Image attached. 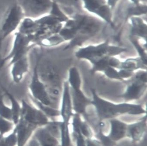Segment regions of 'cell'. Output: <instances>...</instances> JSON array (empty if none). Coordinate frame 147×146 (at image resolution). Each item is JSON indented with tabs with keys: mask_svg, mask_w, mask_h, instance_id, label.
<instances>
[{
	"mask_svg": "<svg viewBox=\"0 0 147 146\" xmlns=\"http://www.w3.org/2000/svg\"><path fill=\"white\" fill-rule=\"evenodd\" d=\"M3 98V96H0V117L12 121L11 110L5 104Z\"/></svg>",
	"mask_w": 147,
	"mask_h": 146,
	"instance_id": "16",
	"label": "cell"
},
{
	"mask_svg": "<svg viewBox=\"0 0 147 146\" xmlns=\"http://www.w3.org/2000/svg\"><path fill=\"white\" fill-rule=\"evenodd\" d=\"M69 81L72 89L80 88L81 80L78 70L76 67H72L69 70Z\"/></svg>",
	"mask_w": 147,
	"mask_h": 146,
	"instance_id": "14",
	"label": "cell"
},
{
	"mask_svg": "<svg viewBox=\"0 0 147 146\" xmlns=\"http://www.w3.org/2000/svg\"><path fill=\"white\" fill-rule=\"evenodd\" d=\"M147 73L140 72L135 76L133 80L128 85L125 92L121 95L126 100L137 99L141 97L146 88Z\"/></svg>",
	"mask_w": 147,
	"mask_h": 146,
	"instance_id": "7",
	"label": "cell"
},
{
	"mask_svg": "<svg viewBox=\"0 0 147 146\" xmlns=\"http://www.w3.org/2000/svg\"><path fill=\"white\" fill-rule=\"evenodd\" d=\"M38 62L36 63L32 76L29 89L33 98L45 105L49 106L50 104L51 100L46 87L40 81L38 71Z\"/></svg>",
	"mask_w": 147,
	"mask_h": 146,
	"instance_id": "6",
	"label": "cell"
},
{
	"mask_svg": "<svg viewBox=\"0 0 147 146\" xmlns=\"http://www.w3.org/2000/svg\"><path fill=\"white\" fill-rule=\"evenodd\" d=\"M13 124L12 121L0 117V135L3 136L4 134L12 130Z\"/></svg>",
	"mask_w": 147,
	"mask_h": 146,
	"instance_id": "18",
	"label": "cell"
},
{
	"mask_svg": "<svg viewBox=\"0 0 147 146\" xmlns=\"http://www.w3.org/2000/svg\"><path fill=\"white\" fill-rule=\"evenodd\" d=\"M25 17L23 10L20 5L15 4L8 10L4 17L1 27L3 38L15 31Z\"/></svg>",
	"mask_w": 147,
	"mask_h": 146,
	"instance_id": "5",
	"label": "cell"
},
{
	"mask_svg": "<svg viewBox=\"0 0 147 146\" xmlns=\"http://www.w3.org/2000/svg\"><path fill=\"white\" fill-rule=\"evenodd\" d=\"M146 64L141 58L127 59L124 62H121L119 69L133 72L140 68H146Z\"/></svg>",
	"mask_w": 147,
	"mask_h": 146,
	"instance_id": "12",
	"label": "cell"
},
{
	"mask_svg": "<svg viewBox=\"0 0 147 146\" xmlns=\"http://www.w3.org/2000/svg\"><path fill=\"white\" fill-rule=\"evenodd\" d=\"M104 72L107 76L110 78L122 80L120 77L119 72L115 70L114 67L109 66L108 68H106Z\"/></svg>",
	"mask_w": 147,
	"mask_h": 146,
	"instance_id": "20",
	"label": "cell"
},
{
	"mask_svg": "<svg viewBox=\"0 0 147 146\" xmlns=\"http://www.w3.org/2000/svg\"><path fill=\"white\" fill-rule=\"evenodd\" d=\"M72 96L74 108L79 112L83 111L86 105L91 103V101L84 96L80 88L72 89Z\"/></svg>",
	"mask_w": 147,
	"mask_h": 146,
	"instance_id": "11",
	"label": "cell"
},
{
	"mask_svg": "<svg viewBox=\"0 0 147 146\" xmlns=\"http://www.w3.org/2000/svg\"><path fill=\"white\" fill-rule=\"evenodd\" d=\"M16 127V131L18 138V146H24L32 134L36 126L28 123L20 118Z\"/></svg>",
	"mask_w": 147,
	"mask_h": 146,
	"instance_id": "9",
	"label": "cell"
},
{
	"mask_svg": "<svg viewBox=\"0 0 147 146\" xmlns=\"http://www.w3.org/2000/svg\"><path fill=\"white\" fill-rule=\"evenodd\" d=\"M34 39L33 35H25L19 32L16 33L12 49L10 54L1 61L0 68L2 67L5 62L9 60H11L9 66L12 65L14 62L27 55L29 49V44Z\"/></svg>",
	"mask_w": 147,
	"mask_h": 146,
	"instance_id": "3",
	"label": "cell"
},
{
	"mask_svg": "<svg viewBox=\"0 0 147 146\" xmlns=\"http://www.w3.org/2000/svg\"><path fill=\"white\" fill-rule=\"evenodd\" d=\"M18 4L22 8L25 17L40 18L51 10V0H18Z\"/></svg>",
	"mask_w": 147,
	"mask_h": 146,
	"instance_id": "4",
	"label": "cell"
},
{
	"mask_svg": "<svg viewBox=\"0 0 147 146\" xmlns=\"http://www.w3.org/2000/svg\"><path fill=\"white\" fill-rule=\"evenodd\" d=\"M22 103L21 119L36 126L48 123L47 116L40 110L31 106L24 100H22Z\"/></svg>",
	"mask_w": 147,
	"mask_h": 146,
	"instance_id": "8",
	"label": "cell"
},
{
	"mask_svg": "<svg viewBox=\"0 0 147 146\" xmlns=\"http://www.w3.org/2000/svg\"><path fill=\"white\" fill-rule=\"evenodd\" d=\"M36 137L42 146H52L53 141L49 134L44 130L39 131L36 134Z\"/></svg>",
	"mask_w": 147,
	"mask_h": 146,
	"instance_id": "15",
	"label": "cell"
},
{
	"mask_svg": "<svg viewBox=\"0 0 147 146\" xmlns=\"http://www.w3.org/2000/svg\"><path fill=\"white\" fill-rule=\"evenodd\" d=\"M12 65L11 75L13 80L15 83L18 84L28 70L29 64L27 55L14 62Z\"/></svg>",
	"mask_w": 147,
	"mask_h": 146,
	"instance_id": "10",
	"label": "cell"
},
{
	"mask_svg": "<svg viewBox=\"0 0 147 146\" xmlns=\"http://www.w3.org/2000/svg\"><path fill=\"white\" fill-rule=\"evenodd\" d=\"M92 91L93 100L91 101V103L96 107L100 113L103 114H112L117 112H130L136 114L143 111L142 108L139 105L126 103L114 104L100 98L94 89Z\"/></svg>",
	"mask_w": 147,
	"mask_h": 146,
	"instance_id": "2",
	"label": "cell"
},
{
	"mask_svg": "<svg viewBox=\"0 0 147 146\" xmlns=\"http://www.w3.org/2000/svg\"><path fill=\"white\" fill-rule=\"evenodd\" d=\"M5 92L8 98L11 101V104L12 115V121L13 124H17L19 122L21 116L22 112V106L20 105L17 100L15 98L13 95L5 90Z\"/></svg>",
	"mask_w": 147,
	"mask_h": 146,
	"instance_id": "13",
	"label": "cell"
},
{
	"mask_svg": "<svg viewBox=\"0 0 147 146\" xmlns=\"http://www.w3.org/2000/svg\"><path fill=\"white\" fill-rule=\"evenodd\" d=\"M18 144V138L16 130L8 137L4 138V146H16Z\"/></svg>",
	"mask_w": 147,
	"mask_h": 146,
	"instance_id": "19",
	"label": "cell"
},
{
	"mask_svg": "<svg viewBox=\"0 0 147 146\" xmlns=\"http://www.w3.org/2000/svg\"><path fill=\"white\" fill-rule=\"evenodd\" d=\"M32 100L36 104L37 107L40 110L45 114L51 116H55L58 114V111H57L50 108L49 106L45 105L34 98H33Z\"/></svg>",
	"mask_w": 147,
	"mask_h": 146,
	"instance_id": "17",
	"label": "cell"
},
{
	"mask_svg": "<svg viewBox=\"0 0 147 146\" xmlns=\"http://www.w3.org/2000/svg\"><path fill=\"white\" fill-rule=\"evenodd\" d=\"M111 1L110 3H111V4H112V3H114L115 1V0H110Z\"/></svg>",
	"mask_w": 147,
	"mask_h": 146,
	"instance_id": "21",
	"label": "cell"
},
{
	"mask_svg": "<svg viewBox=\"0 0 147 146\" xmlns=\"http://www.w3.org/2000/svg\"><path fill=\"white\" fill-rule=\"evenodd\" d=\"M126 50L125 48L109 45L106 42L96 46H89L80 49L76 53V56L88 60L94 65L106 57L117 55Z\"/></svg>",
	"mask_w": 147,
	"mask_h": 146,
	"instance_id": "1",
	"label": "cell"
}]
</instances>
